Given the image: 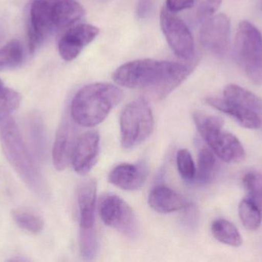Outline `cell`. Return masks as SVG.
<instances>
[{
  "instance_id": "34",
  "label": "cell",
  "mask_w": 262,
  "mask_h": 262,
  "mask_svg": "<svg viewBox=\"0 0 262 262\" xmlns=\"http://www.w3.org/2000/svg\"><path fill=\"white\" fill-rule=\"evenodd\" d=\"M101 1H107V0H101Z\"/></svg>"
},
{
  "instance_id": "21",
  "label": "cell",
  "mask_w": 262,
  "mask_h": 262,
  "mask_svg": "<svg viewBox=\"0 0 262 262\" xmlns=\"http://www.w3.org/2000/svg\"><path fill=\"white\" fill-rule=\"evenodd\" d=\"M24 59V49L18 40H12L0 49V71L15 69Z\"/></svg>"
},
{
  "instance_id": "8",
  "label": "cell",
  "mask_w": 262,
  "mask_h": 262,
  "mask_svg": "<svg viewBox=\"0 0 262 262\" xmlns=\"http://www.w3.org/2000/svg\"><path fill=\"white\" fill-rule=\"evenodd\" d=\"M162 31L176 55L185 60H190L195 55L193 37L185 22L176 12L163 6L160 12Z\"/></svg>"
},
{
  "instance_id": "5",
  "label": "cell",
  "mask_w": 262,
  "mask_h": 262,
  "mask_svg": "<svg viewBox=\"0 0 262 262\" xmlns=\"http://www.w3.org/2000/svg\"><path fill=\"white\" fill-rule=\"evenodd\" d=\"M235 61L246 76L257 86L262 85V34L252 23H240L234 42Z\"/></svg>"
},
{
  "instance_id": "2",
  "label": "cell",
  "mask_w": 262,
  "mask_h": 262,
  "mask_svg": "<svg viewBox=\"0 0 262 262\" xmlns=\"http://www.w3.org/2000/svg\"><path fill=\"white\" fill-rule=\"evenodd\" d=\"M0 143L6 159L27 187L38 196H46L47 189L42 175L11 116L0 121Z\"/></svg>"
},
{
  "instance_id": "32",
  "label": "cell",
  "mask_w": 262,
  "mask_h": 262,
  "mask_svg": "<svg viewBox=\"0 0 262 262\" xmlns=\"http://www.w3.org/2000/svg\"><path fill=\"white\" fill-rule=\"evenodd\" d=\"M3 83L2 82V80L0 79V89H3Z\"/></svg>"
},
{
  "instance_id": "25",
  "label": "cell",
  "mask_w": 262,
  "mask_h": 262,
  "mask_svg": "<svg viewBox=\"0 0 262 262\" xmlns=\"http://www.w3.org/2000/svg\"><path fill=\"white\" fill-rule=\"evenodd\" d=\"M98 236L94 229H80V252L84 260L93 259L98 252Z\"/></svg>"
},
{
  "instance_id": "12",
  "label": "cell",
  "mask_w": 262,
  "mask_h": 262,
  "mask_svg": "<svg viewBox=\"0 0 262 262\" xmlns=\"http://www.w3.org/2000/svg\"><path fill=\"white\" fill-rule=\"evenodd\" d=\"M99 144L100 136L97 131H90L79 137L72 158V164L77 173L86 175L95 166L99 156Z\"/></svg>"
},
{
  "instance_id": "24",
  "label": "cell",
  "mask_w": 262,
  "mask_h": 262,
  "mask_svg": "<svg viewBox=\"0 0 262 262\" xmlns=\"http://www.w3.org/2000/svg\"><path fill=\"white\" fill-rule=\"evenodd\" d=\"M12 217L18 227L32 234H38L43 230L44 223L33 214L21 210H13Z\"/></svg>"
},
{
  "instance_id": "7",
  "label": "cell",
  "mask_w": 262,
  "mask_h": 262,
  "mask_svg": "<svg viewBox=\"0 0 262 262\" xmlns=\"http://www.w3.org/2000/svg\"><path fill=\"white\" fill-rule=\"evenodd\" d=\"M99 214L104 224L130 238L137 237L138 232L137 218L130 206L115 194L101 197Z\"/></svg>"
},
{
  "instance_id": "29",
  "label": "cell",
  "mask_w": 262,
  "mask_h": 262,
  "mask_svg": "<svg viewBox=\"0 0 262 262\" xmlns=\"http://www.w3.org/2000/svg\"><path fill=\"white\" fill-rule=\"evenodd\" d=\"M223 0H195V16L200 22L210 18L218 10Z\"/></svg>"
},
{
  "instance_id": "23",
  "label": "cell",
  "mask_w": 262,
  "mask_h": 262,
  "mask_svg": "<svg viewBox=\"0 0 262 262\" xmlns=\"http://www.w3.org/2000/svg\"><path fill=\"white\" fill-rule=\"evenodd\" d=\"M215 161L214 152L208 148H203L200 150L198 160V171L195 178L202 185L210 183L215 174Z\"/></svg>"
},
{
  "instance_id": "6",
  "label": "cell",
  "mask_w": 262,
  "mask_h": 262,
  "mask_svg": "<svg viewBox=\"0 0 262 262\" xmlns=\"http://www.w3.org/2000/svg\"><path fill=\"white\" fill-rule=\"evenodd\" d=\"M121 145L133 149L147 139L154 131V120L149 104L138 98L127 104L120 118Z\"/></svg>"
},
{
  "instance_id": "26",
  "label": "cell",
  "mask_w": 262,
  "mask_h": 262,
  "mask_svg": "<svg viewBox=\"0 0 262 262\" xmlns=\"http://www.w3.org/2000/svg\"><path fill=\"white\" fill-rule=\"evenodd\" d=\"M21 95L18 92L9 88L0 89V121L10 116L21 103Z\"/></svg>"
},
{
  "instance_id": "16",
  "label": "cell",
  "mask_w": 262,
  "mask_h": 262,
  "mask_svg": "<svg viewBox=\"0 0 262 262\" xmlns=\"http://www.w3.org/2000/svg\"><path fill=\"white\" fill-rule=\"evenodd\" d=\"M149 206L156 212L167 214L182 210L190 206L185 197L166 186H157L148 198Z\"/></svg>"
},
{
  "instance_id": "27",
  "label": "cell",
  "mask_w": 262,
  "mask_h": 262,
  "mask_svg": "<svg viewBox=\"0 0 262 262\" xmlns=\"http://www.w3.org/2000/svg\"><path fill=\"white\" fill-rule=\"evenodd\" d=\"M243 186L249 194L248 198L256 203L262 210V174L249 172L243 177Z\"/></svg>"
},
{
  "instance_id": "20",
  "label": "cell",
  "mask_w": 262,
  "mask_h": 262,
  "mask_svg": "<svg viewBox=\"0 0 262 262\" xmlns=\"http://www.w3.org/2000/svg\"><path fill=\"white\" fill-rule=\"evenodd\" d=\"M27 128L32 155L41 159L45 152V131L41 116L38 114L31 115L28 119Z\"/></svg>"
},
{
  "instance_id": "4",
  "label": "cell",
  "mask_w": 262,
  "mask_h": 262,
  "mask_svg": "<svg viewBox=\"0 0 262 262\" xmlns=\"http://www.w3.org/2000/svg\"><path fill=\"white\" fill-rule=\"evenodd\" d=\"M194 123L202 138L211 150L225 163H241L246 158V150L241 142L233 134L223 131V118L194 112Z\"/></svg>"
},
{
  "instance_id": "9",
  "label": "cell",
  "mask_w": 262,
  "mask_h": 262,
  "mask_svg": "<svg viewBox=\"0 0 262 262\" xmlns=\"http://www.w3.org/2000/svg\"><path fill=\"white\" fill-rule=\"evenodd\" d=\"M230 19L227 15L220 13L203 22L200 41L212 55L224 58L230 49Z\"/></svg>"
},
{
  "instance_id": "22",
  "label": "cell",
  "mask_w": 262,
  "mask_h": 262,
  "mask_svg": "<svg viewBox=\"0 0 262 262\" xmlns=\"http://www.w3.org/2000/svg\"><path fill=\"white\" fill-rule=\"evenodd\" d=\"M238 215L243 226L249 230H256L261 226V208L249 198H244L240 203Z\"/></svg>"
},
{
  "instance_id": "10",
  "label": "cell",
  "mask_w": 262,
  "mask_h": 262,
  "mask_svg": "<svg viewBox=\"0 0 262 262\" xmlns=\"http://www.w3.org/2000/svg\"><path fill=\"white\" fill-rule=\"evenodd\" d=\"M53 0H33L28 26L29 51L33 53L49 35L55 32L52 20Z\"/></svg>"
},
{
  "instance_id": "14",
  "label": "cell",
  "mask_w": 262,
  "mask_h": 262,
  "mask_svg": "<svg viewBox=\"0 0 262 262\" xmlns=\"http://www.w3.org/2000/svg\"><path fill=\"white\" fill-rule=\"evenodd\" d=\"M146 166L142 163H124L116 166L109 175V181L114 186L127 191L140 189L147 177Z\"/></svg>"
},
{
  "instance_id": "13",
  "label": "cell",
  "mask_w": 262,
  "mask_h": 262,
  "mask_svg": "<svg viewBox=\"0 0 262 262\" xmlns=\"http://www.w3.org/2000/svg\"><path fill=\"white\" fill-rule=\"evenodd\" d=\"M78 138L75 125L69 120H64L57 132L52 149V161L57 170H64L72 163Z\"/></svg>"
},
{
  "instance_id": "17",
  "label": "cell",
  "mask_w": 262,
  "mask_h": 262,
  "mask_svg": "<svg viewBox=\"0 0 262 262\" xmlns=\"http://www.w3.org/2000/svg\"><path fill=\"white\" fill-rule=\"evenodd\" d=\"M96 198V183L93 179H86L81 182L78 189L80 229L95 228Z\"/></svg>"
},
{
  "instance_id": "31",
  "label": "cell",
  "mask_w": 262,
  "mask_h": 262,
  "mask_svg": "<svg viewBox=\"0 0 262 262\" xmlns=\"http://www.w3.org/2000/svg\"><path fill=\"white\" fill-rule=\"evenodd\" d=\"M195 4V0H166V8L171 12H177L189 9Z\"/></svg>"
},
{
  "instance_id": "18",
  "label": "cell",
  "mask_w": 262,
  "mask_h": 262,
  "mask_svg": "<svg viewBox=\"0 0 262 262\" xmlns=\"http://www.w3.org/2000/svg\"><path fill=\"white\" fill-rule=\"evenodd\" d=\"M226 99L234 102L256 114L262 123V98L253 92L235 84L228 85L223 91ZM262 129V126H261Z\"/></svg>"
},
{
  "instance_id": "28",
  "label": "cell",
  "mask_w": 262,
  "mask_h": 262,
  "mask_svg": "<svg viewBox=\"0 0 262 262\" xmlns=\"http://www.w3.org/2000/svg\"><path fill=\"white\" fill-rule=\"evenodd\" d=\"M179 173L184 181L191 183L196 176V169L190 152L187 149H180L177 155Z\"/></svg>"
},
{
  "instance_id": "33",
  "label": "cell",
  "mask_w": 262,
  "mask_h": 262,
  "mask_svg": "<svg viewBox=\"0 0 262 262\" xmlns=\"http://www.w3.org/2000/svg\"><path fill=\"white\" fill-rule=\"evenodd\" d=\"M261 10H262V0L261 1Z\"/></svg>"
},
{
  "instance_id": "15",
  "label": "cell",
  "mask_w": 262,
  "mask_h": 262,
  "mask_svg": "<svg viewBox=\"0 0 262 262\" xmlns=\"http://www.w3.org/2000/svg\"><path fill=\"white\" fill-rule=\"evenodd\" d=\"M206 103L217 110L227 114L232 117L237 123L249 129H261L262 123L261 118L246 108L230 100L225 98H215L209 97L206 98Z\"/></svg>"
},
{
  "instance_id": "1",
  "label": "cell",
  "mask_w": 262,
  "mask_h": 262,
  "mask_svg": "<svg viewBox=\"0 0 262 262\" xmlns=\"http://www.w3.org/2000/svg\"><path fill=\"white\" fill-rule=\"evenodd\" d=\"M194 67V64L145 58L122 65L112 77L120 86L143 89L163 99L188 78Z\"/></svg>"
},
{
  "instance_id": "30",
  "label": "cell",
  "mask_w": 262,
  "mask_h": 262,
  "mask_svg": "<svg viewBox=\"0 0 262 262\" xmlns=\"http://www.w3.org/2000/svg\"><path fill=\"white\" fill-rule=\"evenodd\" d=\"M155 6L154 0H139L136 13L140 19L148 18L152 13Z\"/></svg>"
},
{
  "instance_id": "3",
  "label": "cell",
  "mask_w": 262,
  "mask_h": 262,
  "mask_svg": "<svg viewBox=\"0 0 262 262\" xmlns=\"http://www.w3.org/2000/svg\"><path fill=\"white\" fill-rule=\"evenodd\" d=\"M123 98V91L110 83H93L84 86L72 100V120L84 127L98 126Z\"/></svg>"
},
{
  "instance_id": "19",
  "label": "cell",
  "mask_w": 262,
  "mask_h": 262,
  "mask_svg": "<svg viewBox=\"0 0 262 262\" xmlns=\"http://www.w3.org/2000/svg\"><path fill=\"white\" fill-rule=\"evenodd\" d=\"M211 231L214 238L223 244L232 247H240L243 240L237 228L228 220L219 218L211 226Z\"/></svg>"
},
{
  "instance_id": "11",
  "label": "cell",
  "mask_w": 262,
  "mask_h": 262,
  "mask_svg": "<svg viewBox=\"0 0 262 262\" xmlns=\"http://www.w3.org/2000/svg\"><path fill=\"white\" fill-rule=\"evenodd\" d=\"M99 32L98 28L90 24H75L68 28L58 43L61 58L66 61L75 59Z\"/></svg>"
}]
</instances>
